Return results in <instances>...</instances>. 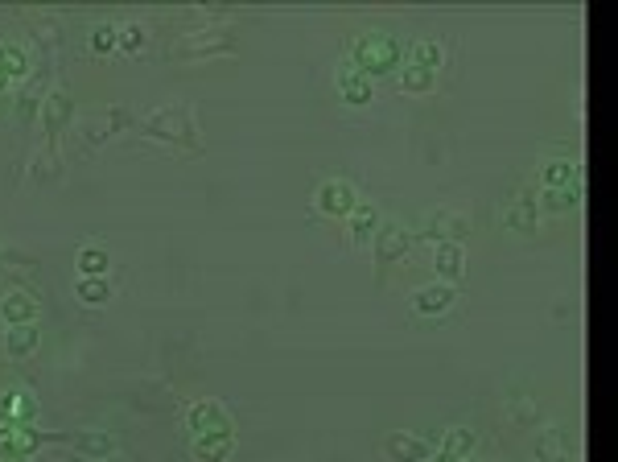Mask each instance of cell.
Here are the masks:
<instances>
[{"label":"cell","instance_id":"cell-40","mask_svg":"<svg viewBox=\"0 0 618 462\" xmlns=\"http://www.w3.org/2000/svg\"><path fill=\"white\" fill-rule=\"evenodd\" d=\"M0 116H5V95H0Z\"/></svg>","mask_w":618,"mask_h":462},{"label":"cell","instance_id":"cell-26","mask_svg":"<svg viewBox=\"0 0 618 462\" xmlns=\"http://www.w3.org/2000/svg\"><path fill=\"white\" fill-rule=\"evenodd\" d=\"M437 87V71H425L417 62H404L400 66V91L404 95H429Z\"/></svg>","mask_w":618,"mask_h":462},{"label":"cell","instance_id":"cell-3","mask_svg":"<svg viewBox=\"0 0 618 462\" xmlns=\"http://www.w3.org/2000/svg\"><path fill=\"white\" fill-rule=\"evenodd\" d=\"M347 62L355 66V71H363L367 79H384V75H392V71L404 66V46H400V38H392V33L371 29V33H363V38L351 42Z\"/></svg>","mask_w":618,"mask_h":462},{"label":"cell","instance_id":"cell-37","mask_svg":"<svg viewBox=\"0 0 618 462\" xmlns=\"http://www.w3.org/2000/svg\"><path fill=\"white\" fill-rule=\"evenodd\" d=\"M437 462H466V458H441V454H437Z\"/></svg>","mask_w":618,"mask_h":462},{"label":"cell","instance_id":"cell-19","mask_svg":"<svg viewBox=\"0 0 618 462\" xmlns=\"http://www.w3.org/2000/svg\"><path fill=\"white\" fill-rule=\"evenodd\" d=\"M71 446H75V454H83L91 462H103L108 454H116V438L108 429H79V434H71Z\"/></svg>","mask_w":618,"mask_h":462},{"label":"cell","instance_id":"cell-11","mask_svg":"<svg viewBox=\"0 0 618 462\" xmlns=\"http://www.w3.org/2000/svg\"><path fill=\"white\" fill-rule=\"evenodd\" d=\"M384 454L392 462H429L433 446L421 434H412V429H392V434L384 438Z\"/></svg>","mask_w":618,"mask_h":462},{"label":"cell","instance_id":"cell-34","mask_svg":"<svg viewBox=\"0 0 618 462\" xmlns=\"http://www.w3.org/2000/svg\"><path fill=\"white\" fill-rule=\"evenodd\" d=\"M0 462H29V458H21V454H9V458H0Z\"/></svg>","mask_w":618,"mask_h":462},{"label":"cell","instance_id":"cell-7","mask_svg":"<svg viewBox=\"0 0 618 462\" xmlns=\"http://www.w3.org/2000/svg\"><path fill=\"white\" fill-rule=\"evenodd\" d=\"M50 442H66V434H46V429H33V421L29 425H5L0 429V458H9V454H21V458H33L42 446H50Z\"/></svg>","mask_w":618,"mask_h":462},{"label":"cell","instance_id":"cell-28","mask_svg":"<svg viewBox=\"0 0 618 462\" xmlns=\"http://www.w3.org/2000/svg\"><path fill=\"white\" fill-rule=\"evenodd\" d=\"M75 297L83 306H108L112 302V281L108 277H79Z\"/></svg>","mask_w":618,"mask_h":462},{"label":"cell","instance_id":"cell-22","mask_svg":"<svg viewBox=\"0 0 618 462\" xmlns=\"http://www.w3.org/2000/svg\"><path fill=\"white\" fill-rule=\"evenodd\" d=\"M42 335L33 322H21V326H5V355L9 359H29L33 351H38Z\"/></svg>","mask_w":618,"mask_h":462},{"label":"cell","instance_id":"cell-12","mask_svg":"<svg viewBox=\"0 0 618 462\" xmlns=\"http://www.w3.org/2000/svg\"><path fill=\"white\" fill-rule=\"evenodd\" d=\"M458 302V289L454 285H421V289H412V310H417L421 318H441V314H450Z\"/></svg>","mask_w":618,"mask_h":462},{"label":"cell","instance_id":"cell-36","mask_svg":"<svg viewBox=\"0 0 618 462\" xmlns=\"http://www.w3.org/2000/svg\"><path fill=\"white\" fill-rule=\"evenodd\" d=\"M5 91H9V79H5V75H0V95H5Z\"/></svg>","mask_w":618,"mask_h":462},{"label":"cell","instance_id":"cell-31","mask_svg":"<svg viewBox=\"0 0 618 462\" xmlns=\"http://www.w3.org/2000/svg\"><path fill=\"white\" fill-rule=\"evenodd\" d=\"M412 62H417V66H425V71H441V62H445V50H441V42H433V38L412 42Z\"/></svg>","mask_w":618,"mask_h":462},{"label":"cell","instance_id":"cell-13","mask_svg":"<svg viewBox=\"0 0 618 462\" xmlns=\"http://www.w3.org/2000/svg\"><path fill=\"white\" fill-rule=\"evenodd\" d=\"M334 83H338V95L347 99L351 108H367L371 99H375V83L363 75V71H355L351 62H342L338 66V75H334Z\"/></svg>","mask_w":618,"mask_h":462},{"label":"cell","instance_id":"cell-24","mask_svg":"<svg viewBox=\"0 0 618 462\" xmlns=\"http://www.w3.org/2000/svg\"><path fill=\"white\" fill-rule=\"evenodd\" d=\"M478 446V434L470 425H454V429H445L441 434V446H437V454L441 458H470V450Z\"/></svg>","mask_w":618,"mask_h":462},{"label":"cell","instance_id":"cell-8","mask_svg":"<svg viewBox=\"0 0 618 462\" xmlns=\"http://www.w3.org/2000/svg\"><path fill=\"white\" fill-rule=\"evenodd\" d=\"M421 231H425V240H433V244H466V236H470L474 227H470V219H466L462 211L437 207V211L425 215Z\"/></svg>","mask_w":618,"mask_h":462},{"label":"cell","instance_id":"cell-6","mask_svg":"<svg viewBox=\"0 0 618 462\" xmlns=\"http://www.w3.org/2000/svg\"><path fill=\"white\" fill-rule=\"evenodd\" d=\"M375 269L388 273L396 260H404L412 252V244H417V236L404 227V223H380V231H375Z\"/></svg>","mask_w":618,"mask_h":462},{"label":"cell","instance_id":"cell-1","mask_svg":"<svg viewBox=\"0 0 618 462\" xmlns=\"http://www.w3.org/2000/svg\"><path fill=\"white\" fill-rule=\"evenodd\" d=\"M136 128H141L149 141H165V145H174L182 153H194V157L206 153V141H202V132L194 124V112H190V104H182V99H178V104L153 108L149 116L136 120Z\"/></svg>","mask_w":618,"mask_h":462},{"label":"cell","instance_id":"cell-17","mask_svg":"<svg viewBox=\"0 0 618 462\" xmlns=\"http://www.w3.org/2000/svg\"><path fill=\"white\" fill-rule=\"evenodd\" d=\"M532 454H536V462H569V458H573L569 434H565V429H557V425L540 429V434H536V446H532Z\"/></svg>","mask_w":618,"mask_h":462},{"label":"cell","instance_id":"cell-38","mask_svg":"<svg viewBox=\"0 0 618 462\" xmlns=\"http://www.w3.org/2000/svg\"><path fill=\"white\" fill-rule=\"evenodd\" d=\"M103 462H124V458H120V454H108V458H103Z\"/></svg>","mask_w":618,"mask_h":462},{"label":"cell","instance_id":"cell-23","mask_svg":"<svg viewBox=\"0 0 618 462\" xmlns=\"http://www.w3.org/2000/svg\"><path fill=\"white\" fill-rule=\"evenodd\" d=\"M33 314H38V302H33V293L25 289H13L0 297V318H5V326H21V322H33Z\"/></svg>","mask_w":618,"mask_h":462},{"label":"cell","instance_id":"cell-27","mask_svg":"<svg viewBox=\"0 0 618 462\" xmlns=\"http://www.w3.org/2000/svg\"><path fill=\"white\" fill-rule=\"evenodd\" d=\"M577 174H581V165L569 161V157H548V161L540 165V182H544V186H573Z\"/></svg>","mask_w":618,"mask_h":462},{"label":"cell","instance_id":"cell-15","mask_svg":"<svg viewBox=\"0 0 618 462\" xmlns=\"http://www.w3.org/2000/svg\"><path fill=\"white\" fill-rule=\"evenodd\" d=\"M33 413H38V401H33L29 388H9L5 396H0V421H5L9 429L13 425H29Z\"/></svg>","mask_w":618,"mask_h":462},{"label":"cell","instance_id":"cell-29","mask_svg":"<svg viewBox=\"0 0 618 462\" xmlns=\"http://www.w3.org/2000/svg\"><path fill=\"white\" fill-rule=\"evenodd\" d=\"M108 269H112V256H108V248L87 244V248L79 252V273H83V277H108Z\"/></svg>","mask_w":618,"mask_h":462},{"label":"cell","instance_id":"cell-21","mask_svg":"<svg viewBox=\"0 0 618 462\" xmlns=\"http://www.w3.org/2000/svg\"><path fill=\"white\" fill-rule=\"evenodd\" d=\"M347 223H351V244L363 248V244L375 240V231H380V207H375V203H359L347 215Z\"/></svg>","mask_w":618,"mask_h":462},{"label":"cell","instance_id":"cell-39","mask_svg":"<svg viewBox=\"0 0 618 462\" xmlns=\"http://www.w3.org/2000/svg\"><path fill=\"white\" fill-rule=\"evenodd\" d=\"M0 260H13V252H5V248H0Z\"/></svg>","mask_w":618,"mask_h":462},{"label":"cell","instance_id":"cell-32","mask_svg":"<svg viewBox=\"0 0 618 462\" xmlns=\"http://www.w3.org/2000/svg\"><path fill=\"white\" fill-rule=\"evenodd\" d=\"M116 50H124V54H141V50H145V25H141V21L116 25Z\"/></svg>","mask_w":618,"mask_h":462},{"label":"cell","instance_id":"cell-14","mask_svg":"<svg viewBox=\"0 0 618 462\" xmlns=\"http://www.w3.org/2000/svg\"><path fill=\"white\" fill-rule=\"evenodd\" d=\"M503 223L515 231V236H536V227H540V211H536V194L524 190L515 203H507L503 211Z\"/></svg>","mask_w":618,"mask_h":462},{"label":"cell","instance_id":"cell-9","mask_svg":"<svg viewBox=\"0 0 618 462\" xmlns=\"http://www.w3.org/2000/svg\"><path fill=\"white\" fill-rule=\"evenodd\" d=\"M186 429H190L194 438H227V434H235L231 417H227V409L219 401H198V405H190L186 409Z\"/></svg>","mask_w":618,"mask_h":462},{"label":"cell","instance_id":"cell-30","mask_svg":"<svg viewBox=\"0 0 618 462\" xmlns=\"http://www.w3.org/2000/svg\"><path fill=\"white\" fill-rule=\"evenodd\" d=\"M507 409H511V421L515 425H536L540 421V405H536L532 392H515L511 401H507Z\"/></svg>","mask_w":618,"mask_h":462},{"label":"cell","instance_id":"cell-18","mask_svg":"<svg viewBox=\"0 0 618 462\" xmlns=\"http://www.w3.org/2000/svg\"><path fill=\"white\" fill-rule=\"evenodd\" d=\"M577 203H581L577 182L573 186H544L540 198H536V211L540 215H569V211H577Z\"/></svg>","mask_w":618,"mask_h":462},{"label":"cell","instance_id":"cell-2","mask_svg":"<svg viewBox=\"0 0 618 462\" xmlns=\"http://www.w3.org/2000/svg\"><path fill=\"white\" fill-rule=\"evenodd\" d=\"M124 128H136V120H132V112L120 108V104H108L103 112L79 120V128L71 132V137H66L62 165H66V161H83V157H91L99 145H108V141L116 137V132H124Z\"/></svg>","mask_w":618,"mask_h":462},{"label":"cell","instance_id":"cell-10","mask_svg":"<svg viewBox=\"0 0 618 462\" xmlns=\"http://www.w3.org/2000/svg\"><path fill=\"white\" fill-rule=\"evenodd\" d=\"M314 207H318V215L347 219V215L359 207V194H355V186H351L347 178H330V182H322V186H318V194H314Z\"/></svg>","mask_w":618,"mask_h":462},{"label":"cell","instance_id":"cell-4","mask_svg":"<svg viewBox=\"0 0 618 462\" xmlns=\"http://www.w3.org/2000/svg\"><path fill=\"white\" fill-rule=\"evenodd\" d=\"M235 50H239V38L231 25H206V29H186L165 54L174 62H202V58H219V54H235Z\"/></svg>","mask_w":618,"mask_h":462},{"label":"cell","instance_id":"cell-33","mask_svg":"<svg viewBox=\"0 0 618 462\" xmlns=\"http://www.w3.org/2000/svg\"><path fill=\"white\" fill-rule=\"evenodd\" d=\"M87 46H91V54H112L116 50V25H95L91 29V38H87Z\"/></svg>","mask_w":618,"mask_h":462},{"label":"cell","instance_id":"cell-25","mask_svg":"<svg viewBox=\"0 0 618 462\" xmlns=\"http://www.w3.org/2000/svg\"><path fill=\"white\" fill-rule=\"evenodd\" d=\"M190 454H194V462H231L235 434H227V438H194Z\"/></svg>","mask_w":618,"mask_h":462},{"label":"cell","instance_id":"cell-35","mask_svg":"<svg viewBox=\"0 0 618 462\" xmlns=\"http://www.w3.org/2000/svg\"><path fill=\"white\" fill-rule=\"evenodd\" d=\"M62 462H91V458H83V454H71V458H62Z\"/></svg>","mask_w":618,"mask_h":462},{"label":"cell","instance_id":"cell-16","mask_svg":"<svg viewBox=\"0 0 618 462\" xmlns=\"http://www.w3.org/2000/svg\"><path fill=\"white\" fill-rule=\"evenodd\" d=\"M433 269L441 285H458L466 277V248L462 244H437L433 248Z\"/></svg>","mask_w":618,"mask_h":462},{"label":"cell","instance_id":"cell-20","mask_svg":"<svg viewBox=\"0 0 618 462\" xmlns=\"http://www.w3.org/2000/svg\"><path fill=\"white\" fill-rule=\"evenodd\" d=\"M0 75H5L9 83L29 79L33 75V54H29V46H21V42H0Z\"/></svg>","mask_w":618,"mask_h":462},{"label":"cell","instance_id":"cell-5","mask_svg":"<svg viewBox=\"0 0 618 462\" xmlns=\"http://www.w3.org/2000/svg\"><path fill=\"white\" fill-rule=\"evenodd\" d=\"M38 116H42V132H46V149H54V153H58V141H62V132H66V124H71V116H75L71 91H66V87H58V83H54V87L46 91V99H42Z\"/></svg>","mask_w":618,"mask_h":462}]
</instances>
